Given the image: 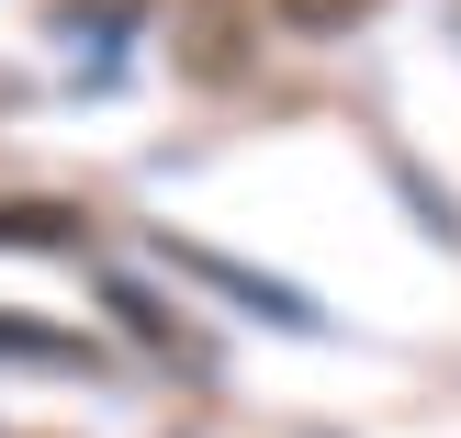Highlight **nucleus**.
<instances>
[{"label":"nucleus","instance_id":"nucleus-1","mask_svg":"<svg viewBox=\"0 0 461 438\" xmlns=\"http://www.w3.org/2000/svg\"><path fill=\"white\" fill-rule=\"evenodd\" d=\"M0 360H45V371H90V337H68V326H23V315H0Z\"/></svg>","mask_w":461,"mask_h":438},{"label":"nucleus","instance_id":"nucleus-2","mask_svg":"<svg viewBox=\"0 0 461 438\" xmlns=\"http://www.w3.org/2000/svg\"><path fill=\"white\" fill-rule=\"evenodd\" d=\"M270 12L293 22V34H349L360 12H383V0H270Z\"/></svg>","mask_w":461,"mask_h":438}]
</instances>
